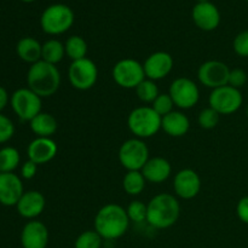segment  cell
I'll use <instances>...</instances> for the list:
<instances>
[{"instance_id":"31","label":"cell","mask_w":248,"mask_h":248,"mask_svg":"<svg viewBox=\"0 0 248 248\" xmlns=\"http://www.w3.org/2000/svg\"><path fill=\"white\" fill-rule=\"evenodd\" d=\"M126 212H127L128 218H130V222L142 223L147 220L148 207L144 202L140 200L132 201L128 205V207L126 208Z\"/></svg>"},{"instance_id":"12","label":"cell","mask_w":248,"mask_h":248,"mask_svg":"<svg viewBox=\"0 0 248 248\" xmlns=\"http://www.w3.org/2000/svg\"><path fill=\"white\" fill-rule=\"evenodd\" d=\"M230 69L225 63L220 61H207L199 67L198 79L201 84L208 89H218L228 85Z\"/></svg>"},{"instance_id":"5","label":"cell","mask_w":248,"mask_h":248,"mask_svg":"<svg viewBox=\"0 0 248 248\" xmlns=\"http://www.w3.org/2000/svg\"><path fill=\"white\" fill-rule=\"evenodd\" d=\"M74 12L64 4H52L46 7L40 17V26L48 35H61L72 28Z\"/></svg>"},{"instance_id":"37","label":"cell","mask_w":248,"mask_h":248,"mask_svg":"<svg viewBox=\"0 0 248 248\" xmlns=\"http://www.w3.org/2000/svg\"><path fill=\"white\" fill-rule=\"evenodd\" d=\"M236 215L242 223L248 224V196H245L237 202Z\"/></svg>"},{"instance_id":"27","label":"cell","mask_w":248,"mask_h":248,"mask_svg":"<svg viewBox=\"0 0 248 248\" xmlns=\"http://www.w3.org/2000/svg\"><path fill=\"white\" fill-rule=\"evenodd\" d=\"M21 156L16 148L4 147L0 149V172L11 173L18 167Z\"/></svg>"},{"instance_id":"10","label":"cell","mask_w":248,"mask_h":248,"mask_svg":"<svg viewBox=\"0 0 248 248\" xmlns=\"http://www.w3.org/2000/svg\"><path fill=\"white\" fill-rule=\"evenodd\" d=\"M70 85L79 91H86L96 85L98 79V68L90 58L73 61L68 70Z\"/></svg>"},{"instance_id":"13","label":"cell","mask_w":248,"mask_h":248,"mask_svg":"<svg viewBox=\"0 0 248 248\" xmlns=\"http://www.w3.org/2000/svg\"><path fill=\"white\" fill-rule=\"evenodd\" d=\"M173 189L177 196L183 200L196 198L201 190V178L196 171L191 169L181 170L173 179Z\"/></svg>"},{"instance_id":"23","label":"cell","mask_w":248,"mask_h":248,"mask_svg":"<svg viewBox=\"0 0 248 248\" xmlns=\"http://www.w3.org/2000/svg\"><path fill=\"white\" fill-rule=\"evenodd\" d=\"M31 130L36 137L51 138L58 128V123L55 116L50 113H39L33 120L29 121Z\"/></svg>"},{"instance_id":"21","label":"cell","mask_w":248,"mask_h":248,"mask_svg":"<svg viewBox=\"0 0 248 248\" xmlns=\"http://www.w3.org/2000/svg\"><path fill=\"white\" fill-rule=\"evenodd\" d=\"M189 128H190V121L188 116L182 111L173 110L162 118L161 130H164V132L171 137H183L188 133Z\"/></svg>"},{"instance_id":"6","label":"cell","mask_w":248,"mask_h":248,"mask_svg":"<svg viewBox=\"0 0 248 248\" xmlns=\"http://www.w3.org/2000/svg\"><path fill=\"white\" fill-rule=\"evenodd\" d=\"M149 159L148 145L140 138L125 140L119 149V161L127 171H142Z\"/></svg>"},{"instance_id":"29","label":"cell","mask_w":248,"mask_h":248,"mask_svg":"<svg viewBox=\"0 0 248 248\" xmlns=\"http://www.w3.org/2000/svg\"><path fill=\"white\" fill-rule=\"evenodd\" d=\"M103 239L96 230H86L77 237L74 248H101Z\"/></svg>"},{"instance_id":"35","label":"cell","mask_w":248,"mask_h":248,"mask_svg":"<svg viewBox=\"0 0 248 248\" xmlns=\"http://www.w3.org/2000/svg\"><path fill=\"white\" fill-rule=\"evenodd\" d=\"M246 82H247V74L244 69H240V68L230 69L229 82H228V85L240 90L242 86H245Z\"/></svg>"},{"instance_id":"4","label":"cell","mask_w":248,"mask_h":248,"mask_svg":"<svg viewBox=\"0 0 248 248\" xmlns=\"http://www.w3.org/2000/svg\"><path fill=\"white\" fill-rule=\"evenodd\" d=\"M162 118L152 107L135 108L127 118V126L136 138L145 140L156 135L161 130Z\"/></svg>"},{"instance_id":"41","label":"cell","mask_w":248,"mask_h":248,"mask_svg":"<svg viewBox=\"0 0 248 248\" xmlns=\"http://www.w3.org/2000/svg\"><path fill=\"white\" fill-rule=\"evenodd\" d=\"M247 118H248V106H247Z\"/></svg>"},{"instance_id":"2","label":"cell","mask_w":248,"mask_h":248,"mask_svg":"<svg viewBox=\"0 0 248 248\" xmlns=\"http://www.w3.org/2000/svg\"><path fill=\"white\" fill-rule=\"evenodd\" d=\"M147 222L155 229H169L176 224L181 215V205L176 196L169 193L155 195L148 202Z\"/></svg>"},{"instance_id":"30","label":"cell","mask_w":248,"mask_h":248,"mask_svg":"<svg viewBox=\"0 0 248 248\" xmlns=\"http://www.w3.org/2000/svg\"><path fill=\"white\" fill-rule=\"evenodd\" d=\"M219 119L220 114L216 111L213 108L208 107V108H205L203 110L200 111L198 123L200 127L205 128V130H212V128H215L219 124Z\"/></svg>"},{"instance_id":"17","label":"cell","mask_w":248,"mask_h":248,"mask_svg":"<svg viewBox=\"0 0 248 248\" xmlns=\"http://www.w3.org/2000/svg\"><path fill=\"white\" fill-rule=\"evenodd\" d=\"M23 248H46L48 245V229L43 222L29 220L21 232Z\"/></svg>"},{"instance_id":"18","label":"cell","mask_w":248,"mask_h":248,"mask_svg":"<svg viewBox=\"0 0 248 248\" xmlns=\"http://www.w3.org/2000/svg\"><path fill=\"white\" fill-rule=\"evenodd\" d=\"M57 152V143L52 138L45 137H36L35 140L29 143L28 148H27L28 159L35 162L38 166L39 165L47 164L51 160L55 159Z\"/></svg>"},{"instance_id":"40","label":"cell","mask_w":248,"mask_h":248,"mask_svg":"<svg viewBox=\"0 0 248 248\" xmlns=\"http://www.w3.org/2000/svg\"><path fill=\"white\" fill-rule=\"evenodd\" d=\"M210 1V0H198V2H207Z\"/></svg>"},{"instance_id":"15","label":"cell","mask_w":248,"mask_h":248,"mask_svg":"<svg viewBox=\"0 0 248 248\" xmlns=\"http://www.w3.org/2000/svg\"><path fill=\"white\" fill-rule=\"evenodd\" d=\"M191 18L198 28L205 31H212L220 23V12L213 2H198L193 7Z\"/></svg>"},{"instance_id":"43","label":"cell","mask_w":248,"mask_h":248,"mask_svg":"<svg viewBox=\"0 0 248 248\" xmlns=\"http://www.w3.org/2000/svg\"><path fill=\"white\" fill-rule=\"evenodd\" d=\"M0 173H1V172H0Z\"/></svg>"},{"instance_id":"33","label":"cell","mask_w":248,"mask_h":248,"mask_svg":"<svg viewBox=\"0 0 248 248\" xmlns=\"http://www.w3.org/2000/svg\"><path fill=\"white\" fill-rule=\"evenodd\" d=\"M15 135V125L11 119L0 113V144L9 142Z\"/></svg>"},{"instance_id":"19","label":"cell","mask_w":248,"mask_h":248,"mask_svg":"<svg viewBox=\"0 0 248 248\" xmlns=\"http://www.w3.org/2000/svg\"><path fill=\"white\" fill-rule=\"evenodd\" d=\"M45 196L38 190L24 191L19 201L17 202V212L21 217L33 220L41 215L45 210Z\"/></svg>"},{"instance_id":"36","label":"cell","mask_w":248,"mask_h":248,"mask_svg":"<svg viewBox=\"0 0 248 248\" xmlns=\"http://www.w3.org/2000/svg\"><path fill=\"white\" fill-rule=\"evenodd\" d=\"M36 171H38V165L33 162L31 160H27L21 167V176L24 179H31L35 177Z\"/></svg>"},{"instance_id":"22","label":"cell","mask_w":248,"mask_h":248,"mask_svg":"<svg viewBox=\"0 0 248 248\" xmlns=\"http://www.w3.org/2000/svg\"><path fill=\"white\" fill-rule=\"evenodd\" d=\"M17 56L23 62L34 64V63L41 61V52H43V45L36 39L31 36H24L17 43L16 46Z\"/></svg>"},{"instance_id":"32","label":"cell","mask_w":248,"mask_h":248,"mask_svg":"<svg viewBox=\"0 0 248 248\" xmlns=\"http://www.w3.org/2000/svg\"><path fill=\"white\" fill-rule=\"evenodd\" d=\"M174 103L169 93H160L154 102L152 103V108L159 114L161 118L173 111Z\"/></svg>"},{"instance_id":"26","label":"cell","mask_w":248,"mask_h":248,"mask_svg":"<svg viewBox=\"0 0 248 248\" xmlns=\"http://www.w3.org/2000/svg\"><path fill=\"white\" fill-rule=\"evenodd\" d=\"M65 55L72 61L82 60L87 55V43L82 36L80 35H72L67 39L64 43Z\"/></svg>"},{"instance_id":"7","label":"cell","mask_w":248,"mask_h":248,"mask_svg":"<svg viewBox=\"0 0 248 248\" xmlns=\"http://www.w3.org/2000/svg\"><path fill=\"white\" fill-rule=\"evenodd\" d=\"M10 104L14 113L22 121H31L41 113V97L28 87L16 90L10 97Z\"/></svg>"},{"instance_id":"34","label":"cell","mask_w":248,"mask_h":248,"mask_svg":"<svg viewBox=\"0 0 248 248\" xmlns=\"http://www.w3.org/2000/svg\"><path fill=\"white\" fill-rule=\"evenodd\" d=\"M235 53L240 57H248V31L237 34L232 43Z\"/></svg>"},{"instance_id":"39","label":"cell","mask_w":248,"mask_h":248,"mask_svg":"<svg viewBox=\"0 0 248 248\" xmlns=\"http://www.w3.org/2000/svg\"><path fill=\"white\" fill-rule=\"evenodd\" d=\"M21 1H23V2H33V1H35V0H21Z\"/></svg>"},{"instance_id":"25","label":"cell","mask_w":248,"mask_h":248,"mask_svg":"<svg viewBox=\"0 0 248 248\" xmlns=\"http://www.w3.org/2000/svg\"><path fill=\"white\" fill-rule=\"evenodd\" d=\"M144 176L140 171H127V173L124 176L123 179V188L126 194L128 195H140L145 188Z\"/></svg>"},{"instance_id":"28","label":"cell","mask_w":248,"mask_h":248,"mask_svg":"<svg viewBox=\"0 0 248 248\" xmlns=\"http://www.w3.org/2000/svg\"><path fill=\"white\" fill-rule=\"evenodd\" d=\"M135 90L140 101L144 102V103H153L160 94L156 82L150 79H147V78Z\"/></svg>"},{"instance_id":"1","label":"cell","mask_w":248,"mask_h":248,"mask_svg":"<svg viewBox=\"0 0 248 248\" xmlns=\"http://www.w3.org/2000/svg\"><path fill=\"white\" fill-rule=\"evenodd\" d=\"M130 227V218L124 207L116 203L104 205L94 217V230L103 240H118Z\"/></svg>"},{"instance_id":"9","label":"cell","mask_w":248,"mask_h":248,"mask_svg":"<svg viewBox=\"0 0 248 248\" xmlns=\"http://www.w3.org/2000/svg\"><path fill=\"white\" fill-rule=\"evenodd\" d=\"M114 81L123 89H136L145 79L143 64L133 58H124L115 63L111 70Z\"/></svg>"},{"instance_id":"38","label":"cell","mask_w":248,"mask_h":248,"mask_svg":"<svg viewBox=\"0 0 248 248\" xmlns=\"http://www.w3.org/2000/svg\"><path fill=\"white\" fill-rule=\"evenodd\" d=\"M9 102H10L9 93H7V91L4 89V87L0 86V113L6 108Z\"/></svg>"},{"instance_id":"16","label":"cell","mask_w":248,"mask_h":248,"mask_svg":"<svg viewBox=\"0 0 248 248\" xmlns=\"http://www.w3.org/2000/svg\"><path fill=\"white\" fill-rule=\"evenodd\" d=\"M23 193V183L17 174L0 173V205L16 206Z\"/></svg>"},{"instance_id":"20","label":"cell","mask_w":248,"mask_h":248,"mask_svg":"<svg viewBox=\"0 0 248 248\" xmlns=\"http://www.w3.org/2000/svg\"><path fill=\"white\" fill-rule=\"evenodd\" d=\"M140 172L143 173L147 182L160 184L170 178L172 173V167L169 160L156 156L148 160V162L144 165Z\"/></svg>"},{"instance_id":"11","label":"cell","mask_w":248,"mask_h":248,"mask_svg":"<svg viewBox=\"0 0 248 248\" xmlns=\"http://www.w3.org/2000/svg\"><path fill=\"white\" fill-rule=\"evenodd\" d=\"M169 94L174 106L181 109H190L198 104L200 99V90L198 85L189 78H178L170 86Z\"/></svg>"},{"instance_id":"14","label":"cell","mask_w":248,"mask_h":248,"mask_svg":"<svg viewBox=\"0 0 248 248\" xmlns=\"http://www.w3.org/2000/svg\"><path fill=\"white\" fill-rule=\"evenodd\" d=\"M173 57L169 52L157 51L148 56L143 68H144L145 78L156 81L166 78L173 69Z\"/></svg>"},{"instance_id":"24","label":"cell","mask_w":248,"mask_h":248,"mask_svg":"<svg viewBox=\"0 0 248 248\" xmlns=\"http://www.w3.org/2000/svg\"><path fill=\"white\" fill-rule=\"evenodd\" d=\"M65 56L64 44L61 43L57 39H50L43 44V52L41 60L50 64L57 65Z\"/></svg>"},{"instance_id":"8","label":"cell","mask_w":248,"mask_h":248,"mask_svg":"<svg viewBox=\"0 0 248 248\" xmlns=\"http://www.w3.org/2000/svg\"><path fill=\"white\" fill-rule=\"evenodd\" d=\"M244 97L239 89L225 85L212 90L208 97V106L215 109L220 115H230L241 108Z\"/></svg>"},{"instance_id":"3","label":"cell","mask_w":248,"mask_h":248,"mask_svg":"<svg viewBox=\"0 0 248 248\" xmlns=\"http://www.w3.org/2000/svg\"><path fill=\"white\" fill-rule=\"evenodd\" d=\"M28 89L35 92L39 97H51L61 86V73L56 65L45 61H39L29 67L27 73Z\"/></svg>"},{"instance_id":"42","label":"cell","mask_w":248,"mask_h":248,"mask_svg":"<svg viewBox=\"0 0 248 248\" xmlns=\"http://www.w3.org/2000/svg\"><path fill=\"white\" fill-rule=\"evenodd\" d=\"M246 1H247V2H248V0H246Z\"/></svg>"}]
</instances>
